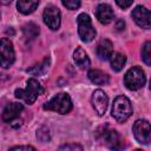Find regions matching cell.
Instances as JSON below:
<instances>
[{"mask_svg": "<svg viewBox=\"0 0 151 151\" xmlns=\"http://www.w3.org/2000/svg\"><path fill=\"white\" fill-rule=\"evenodd\" d=\"M42 87L40 85V83L34 79L31 78L27 80V85L25 88H17L15 90V97L19 99H22L26 104H33L37 98L42 93Z\"/></svg>", "mask_w": 151, "mask_h": 151, "instance_id": "1", "label": "cell"}, {"mask_svg": "<svg viewBox=\"0 0 151 151\" xmlns=\"http://www.w3.org/2000/svg\"><path fill=\"white\" fill-rule=\"evenodd\" d=\"M111 113L112 117L119 123H124L125 120H127L132 114V106L129 98H126L125 96H118L113 100Z\"/></svg>", "mask_w": 151, "mask_h": 151, "instance_id": "2", "label": "cell"}, {"mask_svg": "<svg viewBox=\"0 0 151 151\" xmlns=\"http://www.w3.org/2000/svg\"><path fill=\"white\" fill-rule=\"evenodd\" d=\"M45 110L54 111L60 114H66L72 110V100L67 93H58L55 94L51 100H48L44 105Z\"/></svg>", "mask_w": 151, "mask_h": 151, "instance_id": "3", "label": "cell"}, {"mask_svg": "<svg viewBox=\"0 0 151 151\" xmlns=\"http://www.w3.org/2000/svg\"><path fill=\"white\" fill-rule=\"evenodd\" d=\"M145 81H146L145 73L142 70V67H139V66L131 67L125 73V77H124V84L131 91L139 90L140 87H143L145 85Z\"/></svg>", "mask_w": 151, "mask_h": 151, "instance_id": "4", "label": "cell"}, {"mask_svg": "<svg viewBox=\"0 0 151 151\" xmlns=\"http://www.w3.org/2000/svg\"><path fill=\"white\" fill-rule=\"evenodd\" d=\"M77 22H78V33H79L80 39L85 42L92 41L96 37V29L92 26V21H91L90 15L86 13L79 14Z\"/></svg>", "mask_w": 151, "mask_h": 151, "instance_id": "5", "label": "cell"}, {"mask_svg": "<svg viewBox=\"0 0 151 151\" xmlns=\"http://www.w3.org/2000/svg\"><path fill=\"white\" fill-rule=\"evenodd\" d=\"M15 59V53L13 44L8 38L0 39V66L2 68H8L13 65Z\"/></svg>", "mask_w": 151, "mask_h": 151, "instance_id": "6", "label": "cell"}, {"mask_svg": "<svg viewBox=\"0 0 151 151\" xmlns=\"http://www.w3.org/2000/svg\"><path fill=\"white\" fill-rule=\"evenodd\" d=\"M133 136L140 144H149L150 142V123L145 119H138L132 127Z\"/></svg>", "mask_w": 151, "mask_h": 151, "instance_id": "7", "label": "cell"}, {"mask_svg": "<svg viewBox=\"0 0 151 151\" xmlns=\"http://www.w3.org/2000/svg\"><path fill=\"white\" fill-rule=\"evenodd\" d=\"M42 18L45 24L48 26V28L55 31L60 26V11L58 7L53 5H48L42 13Z\"/></svg>", "mask_w": 151, "mask_h": 151, "instance_id": "8", "label": "cell"}, {"mask_svg": "<svg viewBox=\"0 0 151 151\" xmlns=\"http://www.w3.org/2000/svg\"><path fill=\"white\" fill-rule=\"evenodd\" d=\"M91 103H92V106L96 110V112L99 116H103L106 112V109L109 105V98L103 90H96L92 94Z\"/></svg>", "mask_w": 151, "mask_h": 151, "instance_id": "9", "label": "cell"}, {"mask_svg": "<svg viewBox=\"0 0 151 151\" xmlns=\"http://www.w3.org/2000/svg\"><path fill=\"white\" fill-rule=\"evenodd\" d=\"M134 22L142 28H150V12L144 6H136L131 13Z\"/></svg>", "mask_w": 151, "mask_h": 151, "instance_id": "10", "label": "cell"}, {"mask_svg": "<svg viewBox=\"0 0 151 151\" xmlns=\"http://www.w3.org/2000/svg\"><path fill=\"white\" fill-rule=\"evenodd\" d=\"M24 106L20 103H9L6 105V107L2 111V120L6 123H11L13 120H15L19 114L22 112Z\"/></svg>", "mask_w": 151, "mask_h": 151, "instance_id": "11", "label": "cell"}, {"mask_svg": "<svg viewBox=\"0 0 151 151\" xmlns=\"http://www.w3.org/2000/svg\"><path fill=\"white\" fill-rule=\"evenodd\" d=\"M96 17L99 20V22H101L104 25H107L112 21L113 17H114V13H113V9L110 5L100 4L96 9Z\"/></svg>", "mask_w": 151, "mask_h": 151, "instance_id": "12", "label": "cell"}, {"mask_svg": "<svg viewBox=\"0 0 151 151\" xmlns=\"http://www.w3.org/2000/svg\"><path fill=\"white\" fill-rule=\"evenodd\" d=\"M113 53V45L109 39H103L97 46V55L101 60H107Z\"/></svg>", "mask_w": 151, "mask_h": 151, "instance_id": "13", "label": "cell"}, {"mask_svg": "<svg viewBox=\"0 0 151 151\" xmlns=\"http://www.w3.org/2000/svg\"><path fill=\"white\" fill-rule=\"evenodd\" d=\"M100 138L103 142H105L106 145H109L112 149H118V144L120 143L119 136L114 130L104 129L103 132H100Z\"/></svg>", "mask_w": 151, "mask_h": 151, "instance_id": "14", "label": "cell"}, {"mask_svg": "<svg viewBox=\"0 0 151 151\" xmlns=\"http://www.w3.org/2000/svg\"><path fill=\"white\" fill-rule=\"evenodd\" d=\"M87 76H88V79L97 85H107L110 81L109 76L100 70H90Z\"/></svg>", "mask_w": 151, "mask_h": 151, "instance_id": "15", "label": "cell"}, {"mask_svg": "<svg viewBox=\"0 0 151 151\" xmlns=\"http://www.w3.org/2000/svg\"><path fill=\"white\" fill-rule=\"evenodd\" d=\"M39 5V0H18L17 8L22 14H31Z\"/></svg>", "mask_w": 151, "mask_h": 151, "instance_id": "16", "label": "cell"}, {"mask_svg": "<svg viewBox=\"0 0 151 151\" xmlns=\"http://www.w3.org/2000/svg\"><path fill=\"white\" fill-rule=\"evenodd\" d=\"M73 59L76 61V64L81 67V68H87L90 66V59L86 54V52L81 48V47H78L74 53H73Z\"/></svg>", "mask_w": 151, "mask_h": 151, "instance_id": "17", "label": "cell"}, {"mask_svg": "<svg viewBox=\"0 0 151 151\" xmlns=\"http://www.w3.org/2000/svg\"><path fill=\"white\" fill-rule=\"evenodd\" d=\"M110 59H111V67L116 72L122 71L124 65H125V63H126V57L124 54H122V53H118V52L112 53Z\"/></svg>", "mask_w": 151, "mask_h": 151, "instance_id": "18", "label": "cell"}, {"mask_svg": "<svg viewBox=\"0 0 151 151\" xmlns=\"http://www.w3.org/2000/svg\"><path fill=\"white\" fill-rule=\"evenodd\" d=\"M48 66H50V58H48V57H46V58H45L40 64L34 65L33 67L27 68L26 71H27L28 73L33 74V76H42V74L47 71Z\"/></svg>", "mask_w": 151, "mask_h": 151, "instance_id": "19", "label": "cell"}, {"mask_svg": "<svg viewBox=\"0 0 151 151\" xmlns=\"http://www.w3.org/2000/svg\"><path fill=\"white\" fill-rule=\"evenodd\" d=\"M22 32H24V37L26 39L32 40V39L37 38V35L39 34V27L33 22H28L22 27Z\"/></svg>", "mask_w": 151, "mask_h": 151, "instance_id": "20", "label": "cell"}, {"mask_svg": "<svg viewBox=\"0 0 151 151\" xmlns=\"http://www.w3.org/2000/svg\"><path fill=\"white\" fill-rule=\"evenodd\" d=\"M142 58L146 65H151V42L146 41L142 48Z\"/></svg>", "mask_w": 151, "mask_h": 151, "instance_id": "21", "label": "cell"}, {"mask_svg": "<svg viewBox=\"0 0 151 151\" xmlns=\"http://www.w3.org/2000/svg\"><path fill=\"white\" fill-rule=\"evenodd\" d=\"M37 138H38L40 142H42V143L48 142V140H50V133H48V130H47L46 127H41V129H39L38 132H37Z\"/></svg>", "mask_w": 151, "mask_h": 151, "instance_id": "22", "label": "cell"}, {"mask_svg": "<svg viewBox=\"0 0 151 151\" xmlns=\"http://www.w3.org/2000/svg\"><path fill=\"white\" fill-rule=\"evenodd\" d=\"M61 2L67 9H77L80 7L81 0H61Z\"/></svg>", "mask_w": 151, "mask_h": 151, "instance_id": "23", "label": "cell"}, {"mask_svg": "<svg viewBox=\"0 0 151 151\" xmlns=\"http://www.w3.org/2000/svg\"><path fill=\"white\" fill-rule=\"evenodd\" d=\"M59 149L60 150H83V146L79 144H65Z\"/></svg>", "mask_w": 151, "mask_h": 151, "instance_id": "24", "label": "cell"}, {"mask_svg": "<svg viewBox=\"0 0 151 151\" xmlns=\"http://www.w3.org/2000/svg\"><path fill=\"white\" fill-rule=\"evenodd\" d=\"M116 2L120 8H127L132 5L133 0H116Z\"/></svg>", "mask_w": 151, "mask_h": 151, "instance_id": "25", "label": "cell"}, {"mask_svg": "<svg viewBox=\"0 0 151 151\" xmlns=\"http://www.w3.org/2000/svg\"><path fill=\"white\" fill-rule=\"evenodd\" d=\"M11 150H35V147L31 145H18V146L11 147Z\"/></svg>", "mask_w": 151, "mask_h": 151, "instance_id": "26", "label": "cell"}, {"mask_svg": "<svg viewBox=\"0 0 151 151\" xmlns=\"http://www.w3.org/2000/svg\"><path fill=\"white\" fill-rule=\"evenodd\" d=\"M124 26H125V24H124V21H123V20H118V21H117V24H116V28H117L118 31L124 29Z\"/></svg>", "mask_w": 151, "mask_h": 151, "instance_id": "27", "label": "cell"}, {"mask_svg": "<svg viewBox=\"0 0 151 151\" xmlns=\"http://www.w3.org/2000/svg\"><path fill=\"white\" fill-rule=\"evenodd\" d=\"M12 0H0V4H2V5H7V4H9Z\"/></svg>", "mask_w": 151, "mask_h": 151, "instance_id": "28", "label": "cell"}, {"mask_svg": "<svg viewBox=\"0 0 151 151\" xmlns=\"http://www.w3.org/2000/svg\"><path fill=\"white\" fill-rule=\"evenodd\" d=\"M0 17H1V13H0Z\"/></svg>", "mask_w": 151, "mask_h": 151, "instance_id": "29", "label": "cell"}]
</instances>
